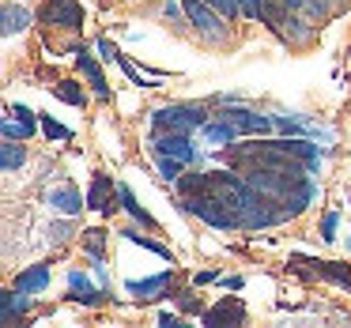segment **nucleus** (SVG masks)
<instances>
[{
    "label": "nucleus",
    "mask_w": 351,
    "mask_h": 328,
    "mask_svg": "<svg viewBox=\"0 0 351 328\" xmlns=\"http://www.w3.org/2000/svg\"><path fill=\"white\" fill-rule=\"evenodd\" d=\"M182 212H189V215H197V219H204L208 227H215V230H234V227H242V219H238V215L230 212V207L223 204L219 197H212V192L185 197V200H182Z\"/></svg>",
    "instance_id": "f257e3e1"
},
{
    "label": "nucleus",
    "mask_w": 351,
    "mask_h": 328,
    "mask_svg": "<svg viewBox=\"0 0 351 328\" xmlns=\"http://www.w3.org/2000/svg\"><path fill=\"white\" fill-rule=\"evenodd\" d=\"M152 125L159 132H193L208 125V114L200 106H162L152 114Z\"/></svg>",
    "instance_id": "f03ea898"
},
{
    "label": "nucleus",
    "mask_w": 351,
    "mask_h": 328,
    "mask_svg": "<svg viewBox=\"0 0 351 328\" xmlns=\"http://www.w3.org/2000/svg\"><path fill=\"white\" fill-rule=\"evenodd\" d=\"M291 268L302 275H317V279H328L336 287L351 290V268L348 264H336V260H313V257H291Z\"/></svg>",
    "instance_id": "7ed1b4c3"
},
{
    "label": "nucleus",
    "mask_w": 351,
    "mask_h": 328,
    "mask_svg": "<svg viewBox=\"0 0 351 328\" xmlns=\"http://www.w3.org/2000/svg\"><path fill=\"white\" fill-rule=\"evenodd\" d=\"M219 16H223V12H215L208 0H185V19H189L197 31H204L208 38H223V34H227Z\"/></svg>",
    "instance_id": "20e7f679"
},
{
    "label": "nucleus",
    "mask_w": 351,
    "mask_h": 328,
    "mask_svg": "<svg viewBox=\"0 0 351 328\" xmlns=\"http://www.w3.org/2000/svg\"><path fill=\"white\" fill-rule=\"evenodd\" d=\"M42 19H46L49 27L80 31V27H84V8H80L76 0H49L46 8H42Z\"/></svg>",
    "instance_id": "39448f33"
},
{
    "label": "nucleus",
    "mask_w": 351,
    "mask_h": 328,
    "mask_svg": "<svg viewBox=\"0 0 351 328\" xmlns=\"http://www.w3.org/2000/svg\"><path fill=\"white\" fill-rule=\"evenodd\" d=\"M152 151L155 155H170V159H182L185 166L197 159V147L189 144V132H162V136L152 140Z\"/></svg>",
    "instance_id": "423d86ee"
},
{
    "label": "nucleus",
    "mask_w": 351,
    "mask_h": 328,
    "mask_svg": "<svg viewBox=\"0 0 351 328\" xmlns=\"http://www.w3.org/2000/svg\"><path fill=\"white\" fill-rule=\"evenodd\" d=\"M280 4L287 12L306 16V19H328V16H336V12H340L343 0H280Z\"/></svg>",
    "instance_id": "0eeeda50"
},
{
    "label": "nucleus",
    "mask_w": 351,
    "mask_h": 328,
    "mask_svg": "<svg viewBox=\"0 0 351 328\" xmlns=\"http://www.w3.org/2000/svg\"><path fill=\"white\" fill-rule=\"evenodd\" d=\"M170 283H174V268L152 275V279H132V283H129V294H132V298H144V302H155V298H159L162 290L170 287Z\"/></svg>",
    "instance_id": "6e6552de"
},
{
    "label": "nucleus",
    "mask_w": 351,
    "mask_h": 328,
    "mask_svg": "<svg viewBox=\"0 0 351 328\" xmlns=\"http://www.w3.org/2000/svg\"><path fill=\"white\" fill-rule=\"evenodd\" d=\"M72 57H76V68L84 72V79L95 87V94H99V99H110V87H106V79H102V68L95 64V57L87 53V49H72Z\"/></svg>",
    "instance_id": "1a4fd4ad"
},
{
    "label": "nucleus",
    "mask_w": 351,
    "mask_h": 328,
    "mask_svg": "<svg viewBox=\"0 0 351 328\" xmlns=\"http://www.w3.org/2000/svg\"><path fill=\"white\" fill-rule=\"evenodd\" d=\"M110 197H114V181H110L106 174H95L91 189H87V207H95V212H106V215H114L117 207L110 204Z\"/></svg>",
    "instance_id": "9d476101"
},
{
    "label": "nucleus",
    "mask_w": 351,
    "mask_h": 328,
    "mask_svg": "<svg viewBox=\"0 0 351 328\" xmlns=\"http://www.w3.org/2000/svg\"><path fill=\"white\" fill-rule=\"evenodd\" d=\"M227 117H230V121H234L242 132H253V136H257V132H261V136H268V132L276 129V121H272V117L250 114V110H227Z\"/></svg>",
    "instance_id": "9b49d317"
},
{
    "label": "nucleus",
    "mask_w": 351,
    "mask_h": 328,
    "mask_svg": "<svg viewBox=\"0 0 351 328\" xmlns=\"http://www.w3.org/2000/svg\"><path fill=\"white\" fill-rule=\"evenodd\" d=\"M200 320H204L208 328L227 325V320H230V325H242V320H245V310H242V302H230V298H227V302H219L215 310H208Z\"/></svg>",
    "instance_id": "f8f14e48"
},
{
    "label": "nucleus",
    "mask_w": 351,
    "mask_h": 328,
    "mask_svg": "<svg viewBox=\"0 0 351 328\" xmlns=\"http://www.w3.org/2000/svg\"><path fill=\"white\" fill-rule=\"evenodd\" d=\"M200 132H204V136L212 140V144H234V140L242 136V129H238V125L230 121L227 114H219V121H208Z\"/></svg>",
    "instance_id": "ddd939ff"
},
{
    "label": "nucleus",
    "mask_w": 351,
    "mask_h": 328,
    "mask_svg": "<svg viewBox=\"0 0 351 328\" xmlns=\"http://www.w3.org/2000/svg\"><path fill=\"white\" fill-rule=\"evenodd\" d=\"M46 287H49V268L46 264L27 268V272H19V279H16V290H23V294H38V290H46Z\"/></svg>",
    "instance_id": "4468645a"
},
{
    "label": "nucleus",
    "mask_w": 351,
    "mask_h": 328,
    "mask_svg": "<svg viewBox=\"0 0 351 328\" xmlns=\"http://www.w3.org/2000/svg\"><path fill=\"white\" fill-rule=\"evenodd\" d=\"M49 207H57L64 215H80L87 207V197H80L76 189H53L49 192Z\"/></svg>",
    "instance_id": "2eb2a0df"
},
{
    "label": "nucleus",
    "mask_w": 351,
    "mask_h": 328,
    "mask_svg": "<svg viewBox=\"0 0 351 328\" xmlns=\"http://www.w3.org/2000/svg\"><path fill=\"white\" fill-rule=\"evenodd\" d=\"M27 310H31V298H23V290H19V294L8 290V294L0 298V320H4V325H16Z\"/></svg>",
    "instance_id": "dca6fc26"
},
{
    "label": "nucleus",
    "mask_w": 351,
    "mask_h": 328,
    "mask_svg": "<svg viewBox=\"0 0 351 328\" xmlns=\"http://www.w3.org/2000/svg\"><path fill=\"white\" fill-rule=\"evenodd\" d=\"M69 298H72V302H84V305H95L102 294L87 283L84 272H69Z\"/></svg>",
    "instance_id": "f3484780"
},
{
    "label": "nucleus",
    "mask_w": 351,
    "mask_h": 328,
    "mask_svg": "<svg viewBox=\"0 0 351 328\" xmlns=\"http://www.w3.org/2000/svg\"><path fill=\"white\" fill-rule=\"evenodd\" d=\"M117 200H121V207H125V212H129V215H132V219H136V223H140V227H147V230H155V219H152V215H147V212H144V207H140V200H136V197H132V189H129V185H117Z\"/></svg>",
    "instance_id": "a211bd4d"
},
{
    "label": "nucleus",
    "mask_w": 351,
    "mask_h": 328,
    "mask_svg": "<svg viewBox=\"0 0 351 328\" xmlns=\"http://www.w3.org/2000/svg\"><path fill=\"white\" fill-rule=\"evenodd\" d=\"M53 94L64 102V106H76V110L87 106V94H84V87H80L76 79H61V84L53 87Z\"/></svg>",
    "instance_id": "6ab92c4d"
},
{
    "label": "nucleus",
    "mask_w": 351,
    "mask_h": 328,
    "mask_svg": "<svg viewBox=\"0 0 351 328\" xmlns=\"http://www.w3.org/2000/svg\"><path fill=\"white\" fill-rule=\"evenodd\" d=\"M0 162H4V170L12 174V170H19L27 162V151L16 144V140H4V147H0Z\"/></svg>",
    "instance_id": "aec40b11"
},
{
    "label": "nucleus",
    "mask_w": 351,
    "mask_h": 328,
    "mask_svg": "<svg viewBox=\"0 0 351 328\" xmlns=\"http://www.w3.org/2000/svg\"><path fill=\"white\" fill-rule=\"evenodd\" d=\"M31 23V12L16 8V4H4V34H16Z\"/></svg>",
    "instance_id": "412c9836"
},
{
    "label": "nucleus",
    "mask_w": 351,
    "mask_h": 328,
    "mask_svg": "<svg viewBox=\"0 0 351 328\" xmlns=\"http://www.w3.org/2000/svg\"><path fill=\"white\" fill-rule=\"evenodd\" d=\"M121 238H129L132 245H140V249H152V253H159L162 260H170V264H174V257H170V249H167V245H159V242H152V238H144L140 230H125Z\"/></svg>",
    "instance_id": "4be33fe9"
},
{
    "label": "nucleus",
    "mask_w": 351,
    "mask_h": 328,
    "mask_svg": "<svg viewBox=\"0 0 351 328\" xmlns=\"http://www.w3.org/2000/svg\"><path fill=\"white\" fill-rule=\"evenodd\" d=\"M84 245H87V253H91L95 260H102V249H106V230H99V227L87 230V234H84Z\"/></svg>",
    "instance_id": "5701e85b"
},
{
    "label": "nucleus",
    "mask_w": 351,
    "mask_h": 328,
    "mask_svg": "<svg viewBox=\"0 0 351 328\" xmlns=\"http://www.w3.org/2000/svg\"><path fill=\"white\" fill-rule=\"evenodd\" d=\"M182 166H185L182 159H170V155H159V174H162V181H178V177H182Z\"/></svg>",
    "instance_id": "b1692460"
},
{
    "label": "nucleus",
    "mask_w": 351,
    "mask_h": 328,
    "mask_svg": "<svg viewBox=\"0 0 351 328\" xmlns=\"http://www.w3.org/2000/svg\"><path fill=\"white\" fill-rule=\"evenodd\" d=\"M38 125H42V132H46L49 140H72V136H76V132H72V129H64V125H57L53 117H42Z\"/></svg>",
    "instance_id": "393cba45"
},
{
    "label": "nucleus",
    "mask_w": 351,
    "mask_h": 328,
    "mask_svg": "<svg viewBox=\"0 0 351 328\" xmlns=\"http://www.w3.org/2000/svg\"><path fill=\"white\" fill-rule=\"evenodd\" d=\"M117 64H121V68H125V76H129L136 87H155V79L140 76V68H132V61H129V57H121V53H117Z\"/></svg>",
    "instance_id": "a878e982"
},
{
    "label": "nucleus",
    "mask_w": 351,
    "mask_h": 328,
    "mask_svg": "<svg viewBox=\"0 0 351 328\" xmlns=\"http://www.w3.org/2000/svg\"><path fill=\"white\" fill-rule=\"evenodd\" d=\"M8 114H16L19 117V125H23L27 132H34V129H42V125H34V114L27 106H8Z\"/></svg>",
    "instance_id": "bb28decb"
},
{
    "label": "nucleus",
    "mask_w": 351,
    "mask_h": 328,
    "mask_svg": "<svg viewBox=\"0 0 351 328\" xmlns=\"http://www.w3.org/2000/svg\"><path fill=\"white\" fill-rule=\"evenodd\" d=\"M208 4H212L215 12H223V16H230V19L242 12V0H208Z\"/></svg>",
    "instance_id": "cd10ccee"
},
{
    "label": "nucleus",
    "mask_w": 351,
    "mask_h": 328,
    "mask_svg": "<svg viewBox=\"0 0 351 328\" xmlns=\"http://www.w3.org/2000/svg\"><path fill=\"white\" fill-rule=\"evenodd\" d=\"M336 223H340V215L328 212L325 223H321V242H332V238H336Z\"/></svg>",
    "instance_id": "c85d7f7f"
},
{
    "label": "nucleus",
    "mask_w": 351,
    "mask_h": 328,
    "mask_svg": "<svg viewBox=\"0 0 351 328\" xmlns=\"http://www.w3.org/2000/svg\"><path fill=\"white\" fill-rule=\"evenodd\" d=\"M242 12L250 19H261V16H265V0H242Z\"/></svg>",
    "instance_id": "c756f323"
},
{
    "label": "nucleus",
    "mask_w": 351,
    "mask_h": 328,
    "mask_svg": "<svg viewBox=\"0 0 351 328\" xmlns=\"http://www.w3.org/2000/svg\"><path fill=\"white\" fill-rule=\"evenodd\" d=\"M178 305H182L185 313L200 310V302H197V294H193V290H182V294H178Z\"/></svg>",
    "instance_id": "7c9ffc66"
},
{
    "label": "nucleus",
    "mask_w": 351,
    "mask_h": 328,
    "mask_svg": "<svg viewBox=\"0 0 351 328\" xmlns=\"http://www.w3.org/2000/svg\"><path fill=\"white\" fill-rule=\"evenodd\" d=\"M204 283H219V275L215 272H197L193 275V287H204Z\"/></svg>",
    "instance_id": "2f4dec72"
},
{
    "label": "nucleus",
    "mask_w": 351,
    "mask_h": 328,
    "mask_svg": "<svg viewBox=\"0 0 351 328\" xmlns=\"http://www.w3.org/2000/svg\"><path fill=\"white\" fill-rule=\"evenodd\" d=\"M219 283L227 290H242V275H219Z\"/></svg>",
    "instance_id": "473e14b6"
},
{
    "label": "nucleus",
    "mask_w": 351,
    "mask_h": 328,
    "mask_svg": "<svg viewBox=\"0 0 351 328\" xmlns=\"http://www.w3.org/2000/svg\"><path fill=\"white\" fill-rule=\"evenodd\" d=\"M159 325H162V328H178L182 320H178L174 313H159Z\"/></svg>",
    "instance_id": "72a5a7b5"
}]
</instances>
